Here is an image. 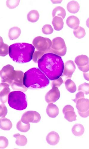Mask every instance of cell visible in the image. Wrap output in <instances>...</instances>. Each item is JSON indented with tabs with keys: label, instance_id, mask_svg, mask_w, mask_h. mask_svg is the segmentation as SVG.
Segmentation results:
<instances>
[{
	"label": "cell",
	"instance_id": "1",
	"mask_svg": "<svg viewBox=\"0 0 89 149\" xmlns=\"http://www.w3.org/2000/svg\"><path fill=\"white\" fill-rule=\"evenodd\" d=\"M37 63L39 68L50 80L57 79L62 76L64 63L60 56L46 53L38 60Z\"/></svg>",
	"mask_w": 89,
	"mask_h": 149
},
{
	"label": "cell",
	"instance_id": "2",
	"mask_svg": "<svg viewBox=\"0 0 89 149\" xmlns=\"http://www.w3.org/2000/svg\"><path fill=\"white\" fill-rule=\"evenodd\" d=\"M35 48L25 43H16L9 47V54L14 62L19 63H28L33 58Z\"/></svg>",
	"mask_w": 89,
	"mask_h": 149
},
{
	"label": "cell",
	"instance_id": "3",
	"mask_svg": "<svg viewBox=\"0 0 89 149\" xmlns=\"http://www.w3.org/2000/svg\"><path fill=\"white\" fill-rule=\"evenodd\" d=\"M50 81L39 68H31L24 74L23 84L28 88L41 89L48 85Z\"/></svg>",
	"mask_w": 89,
	"mask_h": 149
},
{
	"label": "cell",
	"instance_id": "4",
	"mask_svg": "<svg viewBox=\"0 0 89 149\" xmlns=\"http://www.w3.org/2000/svg\"><path fill=\"white\" fill-rule=\"evenodd\" d=\"M8 104L12 108L21 111L28 106L26 96L20 91H14L10 93L8 96Z\"/></svg>",
	"mask_w": 89,
	"mask_h": 149
},
{
	"label": "cell",
	"instance_id": "5",
	"mask_svg": "<svg viewBox=\"0 0 89 149\" xmlns=\"http://www.w3.org/2000/svg\"><path fill=\"white\" fill-rule=\"evenodd\" d=\"M67 52L65 42L60 37H57L52 41V45L49 50V53L54 54L59 56H64Z\"/></svg>",
	"mask_w": 89,
	"mask_h": 149
},
{
	"label": "cell",
	"instance_id": "6",
	"mask_svg": "<svg viewBox=\"0 0 89 149\" xmlns=\"http://www.w3.org/2000/svg\"><path fill=\"white\" fill-rule=\"evenodd\" d=\"M32 44L37 50L49 53V50L52 45V41L49 38L41 36L35 37Z\"/></svg>",
	"mask_w": 89,
	"mask_h": 149
},
{
	"label": "cell",
	"instance_id": "7",
	"mask_svg": "<svg viewBox=\"0 0 89 149\" xmlns=\"http://www.w3.org/2000/svg\"><path fill=\"white\" fill-rule=\"evenodd\" d=\"M16 70L10 65L4 66L1 71L2 82L6 83L11 86L14 79Z\"/></svg>",
	"mask_w": 89,
	"mask_h": 149
},
{
	"label": "cell",
	"instance_id": "8",
	"mask_svg": "<svg viewBox=\"0 0 89 149\" xmlns=\"http://www.w3.org/2000/svg\"><path fill=\"white\" fill-rule=\"evenodd\" d=\"M23 72L22 71L16 70L14 79L11 86L12 89L24 92L27 91L28 88L23 84Z\"/></svg>",
	"mask_w": 89,
	"mask_h": 149
},
{
	"label": "cell",
	"instance_id": "9",
	"mask_svg": "<svg viewBox=\"0 0 89 149\" xmlns=\"http://www.w3.org/2000/svg\"><path fill=\"white\" fill-rule=\"evenodd\" d=\"M41 116L37 112L29 111L23 114L21 120L25 123H37L41 121Z\"/></svg>",
	"mask_w": 89,
	"mask_h": 149
},
{
	"label": "cell",
	"instance_id": "10",
	"mask_svg": "<svg viewBox=\"0 0 89 149\" xmlns=\"http://www.w3.org/2000/svg\"><path fill=\"white\" fill-rule=\"evenodd\" d=\"M75 62L80 70L83 72L89 70V58L86 56L82 55L76 57Z\"/></svg>",
	"mask_w": 89,
	"mask_h": 149
},
{
	"label": "cell",
	"instance_id": "11",
	"mask_svg": "<svg viewBox=\"0 0 89 149\" xmlns=\"http://www.w3.org/2000/svg\"><path fill=\"white\" fill-rule=\"evenodd\" d=\"M52 87V89L46 94L45 96L46 101L48 104L55 102L60 96V92L58 88L54 86Z\"/></svg>",
	"mask_w": 89,
	"mask_h": 149
},
{
	"label": "cell",
	"instance_id": "12",
	"mask_svg": "<svg viewBox=\"0 0 89 149\" xmlns=\"http://www.w3.org/2000/svg\"><path fill=\"white\" fill-rule=\"evenodd\" d=\"M10 85L6 83L2 82L0 85V97L1 103L4 104L7 102L8 96L10 93Z\"/></svg>",
	"mask_w": 89,
	"mask_h": 149
},
{
	"label": "cell",
	"instance_id": "13",
	"mask_svg": "<svg viewBox=\"0 0 89 149\" xmlns=\"http://www.w3.org/2000/svg\"><path fill=\"white\" fill-rule=\"evenodd\" d=\"M76 69V66L73 61L69 60L66 62L64 65L63 74L67 79H71Z\"/></svg>",
	"mask_w": 89,
	"mask_h": 149
},
{
	"label": "cell",
	"instance_id": "14",
	"mask_svg": "<svg viewBox=\"0 0 89 149\" xmlns=\"http://www.w3.org/2000/svg\"><path fill=\"white\" fill-rule=\"evenodd\" d=\"M76 107L80 112H85L89 109V99L85 98L79 99L76 102Z\"/></svg>",
	"mask_w": 89,
	"mask_h": 149
},
{
	"label": "cell",
	"instance_id": "15",
	"mask_svg": "<svg viewBox=\"0 0 89 149\" xmlns=\"http://www.w3.org/2000/svg\"><path fill=\"white\" fill-rule=\"evenodd\" d=\"M46 140L49 144L55 146L59 143L60 136L58 133L54 131H52L48 134L46 136Z\"/></svg>",
	"mask_w": 89,
	"mask_h": 149
},
{
	"label": "cell",
	"instance_id": "16",
	"mask_svg": "<svg viewBox=\"0 0 89 149\" xmlns=\"http://www.w3.org/2000/svg\"><path fill=\"white\" fill-rule=\"evenodd\" d=\"M46 112L50 118H56L59 114L58 107L52 103L49 104L46 108Z\"/></svg>",
	"mask_w": 89,
	"mask_h": 149
},
{
	"label": "cell",
	"instance_id": "17",
	"mask_svg": "<svg viewBox=\"0 0 89 149\" xmlns=\"http://www.w3.org/2000/svg\"><path fill=\"white\" fill-rule=\"evenodd\" d=\"M80 20L79 19L74 16L69 17L66 20L67 25L74 30L77 29L79 27Z\"/></svg>",
	"mask_w": 89,
	"mask_h": 149
},
{
	"label": "cell",
	"instance_id": "18",
	"mask_svg": "<svg viewBox=\"0 0 89 149\" xmlns=\"http://www.w3.org/2000/svg\"><path fill=\"white\" fill-rule=\"evenodd\" d=\"M65 115V118L70 122L77 120V115L74 111V108L65 110L62 111Z\"/></svg>",
	"mask_w": 89,
	"mask_h": 149
},
{
	"label": "cell",
	"instance_id": "19",
	"mask_svg": "<svg viewBox=\"0 0 89 149\" xmlns=\"http://www.w3.org/2000/svg\"><path fill=\"white\" fill-rule=\"evenodd\" d=\"M21 33V29L17 27H12L9 30L8 36L10 40H14L18 39Z\"/></svg>",
	"mask_w": 89,
	"mask_h": 149
},
{
	"label": "cell",
	"instance_id": "20",
	"mask_svg": "<svg viewBox=\"0 0 89 149\" xmlns=\"http://www.w3.org/2000/svg\"><path fill=\"white\" fill-rule=\"evenodd\" d=\"M80 8V6L78 3L75 1H72L68 4L67 8L70 13L72 14L77 13Z\"/></svg>",
	"mask_w": 89,
	"mask_h": 149
},
{
	"label": "cell",
	"instance_id": "21",
	"mask_svg": "<svg viewBox=\"0 0 89 149\" xmlns=\"http://www.w3.org/2000/svg\"><path fill=\"white\" fill-rule=\"evenodd\" d=\"M52 23L55 29L57 31H60L63 28L64 22L63 19L60 17H55L53 18Z\"/></svg>",
	"mask_w": 89,
	"mask_h": 149
},
{
	"label": "cell",
	"instance_id": "22",
	"mask_svg": "<svg viewBox=\"0 0 89 149\" xmlns=\"http://www.w3.org/2000/svg\"><path fill=\"white\" fill-rule=\"evenodd\" d=\"M12 125L10 120L5 118L0 119V127L4 130H10L12 127Z\"/></svg>",
	"mask_w": 89,
	"mask_h": 149
},
{
	"label": "cell",
	"instance_id": "23",
	"mask_svg": "<svg viewBox=\"0 0 89 149\" xmlns=\"http://www.w3.org/2000/svg\"><path fill=\"white\" fill-rule=\"evenodd\" d=\"M72 131L73 134L75 136H80L83 134L85 129L81 124H75L73 127Z\"/></svg>",
	"mask_w": 89,
	"mask_h": 149
},
{
	"label": "cell",
	"instance_id": "24",
	"mask_svg": "<svg viewBox=\"0 0 89 149\" xmlns=\"http://www.w3.org/2000/svg\"><path fill=\"white\" fill-rule=\"evenodd\" d=\"M52 15L53 18L55 17L60 16L63 19H65L66 15V11L63 7L57 6L54 9Z\"/></svg>",
	"mask_w": 89,
	"mask_h": 149
},
{
	"label": "cell",
	"instance_id": "25",
	"mask_svg": "<svg viewBox=\"0 0 89 149\" xmlns=\"http://www.w3.org/2000/svg\"><path fill=\"white\" fill-rule=\"evenodd\" d=\"M14 137L16 139V143L18 146H24L27 144L28 139L24 135L17 133L14 135Z\"/></svg>",
	"mask_w": 89,
	"mask_h": 149
},
{
	"label": "cell",
	"instance_id": "26",
	"mask_svg": "<svg viewBox=\"0 0 89 149\" xmlns=\"http://www.w3.org/2000/svg\"><path fill=\"white\" fill-rule=\"evenodd\" d=\"M39 12L37 10H33L29 12L27 15V19L29 22L34 23L39 20Z\"/></svg>",
	"mask_w": 89,
	"mask_h": 149
},
{
	"label": "cell",
	"instance_id": "27",
	"mask_svg": "<svg viewBox=\"0 0 89 149\" xmlns=\"http://www.w3.org/2000/svg\"><path fill=\"white\" fill-rule=\"evenodd\" d=\"M30 124L25 123L21 120L17 123V128L18 130L21 132H28L30 129Z\"/></svg>",
	"mask_w": 89,
	"mask_h": 149
},
{
	"label": "cell",
	"instance_id": "28",
	"mask_svg": "<svg viewBox=\"0 0 89 149\" xmlns=\"http://www.w3.org/2000/svg\"><path fill=\"white\" fill-rule=\"evenodd\" d=\"M9 47L8 45L5 44L2 37H1L0 43V55L1 56H5L8 54Z\"/></svg>",
	"mask_w": 89,
	"mask_h": 149
},
{
	"label": "cell",
	"instance_id": "29",
	"mask_svg": "<svg viewBox=\"0 0 89 149\" xmlns=\"http://www.w3.org/2000/svg\"><path fill=\"white\" fill-rule=\"evenodd\" d=\"M67 90L71 93H75L77 90V87L75 83L70 79H67L65 82Z\"/></svg>",
	"mask_w": 89,
	"mask_h": 149
},
{
	"label": "cell",
	"instance_id": "30",
	"mask_svg": "<svg viewBox=\"0 0 89 149\" xmlns=\"http://www.w3.org/2000/svg\"><path fill=\"white\" fill-rule=\"evenodd\" d=\"M73 33L76 38L79 39L83 38L86 35L85 30L81 26H79L77 29L74 30Z\"/></svg>",
	"mask_w": 89,
	"mask_h": 149
},
{
	"label": "cell",
	"instance_id": "31",
	"mask_svg": "<svg viewBox=\"0 0 89 149\" xmlns=\"http://www.w3.org/2000/svg\"><path fill=\"white\" fill-rule=\"evenodd\" d=\"M78 91L82 92L86 95L89 94V84L84 83L78 87Z\"/></svg>",
	"mask_w": 89,
	"mask_h": 149
},
{
	"label": "cell",
	"instance_id": "32",
	"mask_svg": "<svg viewBox=\"0 0 89 149\" xmlns=\"http://www.w3.org/2000/svg\"><path fill=\"white\" fill-rule=\"evenodd\" d=\"M42 31L44 34L49 35L52 33L54 30L50 25L46 24L43 26Z\"/></svg>",
	"mask_w": 89,
	"mask_h": 149
},
{
	"label": "cell",
	"instance_id": "33",
	"mask_svg": "<svg viewBox=\"0 0 89 149\" xmlns=\"http://www.w3.org/2000/svg\"><path fill=\"white\" fill-rule=\"evenodd\" d=\"M9 142L8 139L5 136H0V148L4 149L8 145Z\"/></svg>",
	"mask_w": 89,
	"mask_h": 149
},
{
	"label": "cell",
	"instance_id": "34",
	"mask_svg": "<svg viewBox=\"0 0 89 149\" xmlns=\"http://www.w3.org/2000/svg\"><path fill=\"white\" fill-rule=\"evenodd\" d=\"M20 1H6L7 6L10 9H14L19 5Z\"/></svg>",
	"mask_w": 89,
	"mask_h": 149
},
{
	"label": "cell",
	"instance_id": "35",
	"mask_svg": "<svg viewBox=\"0 0 89 149\" xmlns=\"http://www.w3.org/2000/svg\"><path fill=\"white\" fill-rule=\"evenodd\" d=\"M46 53L45 52L35 51L33 54L32 59L35 63H37L38 60L40 58Z\"/></svg>",
	"mask_w": 89,
	"mask_h": 149
},
{
	"label": "cell",
	"instance_id": "36",
	"mask_svg": "<svg viewBox=\"0 0 89 149\" xmlns=\"http://www.w3.org/2000/svg\"><path fill=\"white\" fill-rule=\"evenodd\" d=\"M0 117L1 118H5L8 113V109L4 104L2 103L0 106Z\"/></svg>",
	"mask_w": 89,
	"mask_h": 149
},
{
	"label": "cell",
	"instance_id": "37",
	"mask_svg": "<svg viewBox=\"0 0 89 149\" xmlns=\"http://www.w3.org/2000/svg\"><path fill=\"white\" fill-rule=\"evenodd\" d=\"M63 80L62 78L60 77L58 79L53 80L52 82V86L59 88L63 83Z\"/></svg>",
	"mask_w": 89,
	"mask_h": 149
},
{
	"label": "cell",
	"instance_id": "38",
	"mask_svg": "<svg viewBox=\"0 0 89 149\" xmlns=\"http://www.w3.org/2000/svg\"><path fill=\"white\" fill-rule=\"evenodd\" d=\"M84 94V93L82 92H79L76 95L75 98L73 99L72 100L75 103H76V102L79 99L85 98Z\"/></svg>",
	"mask_w": 89,
	"mask_h": 149
},
{
	"label": "cell",
	"instance_id": "39",
	"mask_svg": "<svg viewBox=\"0 0 89 149\" xmlns=\"http://www.w3.org/2000/svg\"><path fill=\"white\" fill-rule=\"evenodd\" d=\"M78 112L80 116L83 118H86L89 116V109L85 112L81 113L78 111Z\"/></svg>",
	"mask_w": 89,
	"mask_h": 149
},
{
	"label": "cell",
	"instance_id": "40",
	"mask_svg": "<svg viewBox=\"0 0 89 149\" xmlns=\"http://www.w3.org/2000/svg\"><path fill=\"white\" fill-rule=\"evenodd\" d=\"M83 76L86 80L89 81V70L87 72H83Z\"/></svg>",
	"mask_w": 89,
	"mask_h": 149
},
{
	"label": "cell",
	"instance_id": "41",
	"mask_svg": "<svg viewBox=\"0 0 89 149\" xmlns=\"http://www.w3.org/2000/svg\"><path fill=\"white\" fill-rule=\"evenodd\" d=\"M86 25L87 27L89 28V18H88L86 21Z\"/></svg>",
	"mask_w": 89,
	"mask_h": 149
}]
</instances>
